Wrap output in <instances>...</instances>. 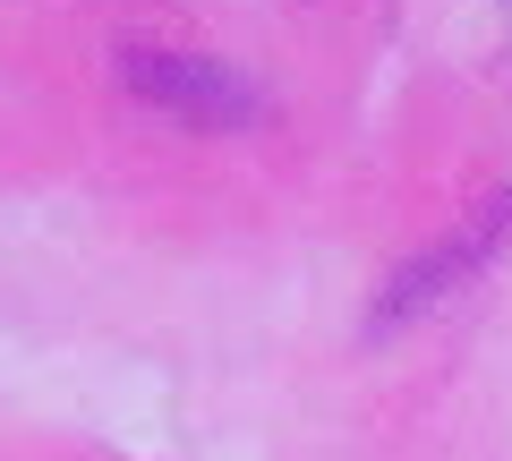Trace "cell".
<instances>
[{
    "mask_svg": "<svg viewBox=\"0 0 512 461\" xmlns=\"http://www.w3.org/2000/svg\"><path fill=\"white\" fill-rule=\"evenodd\" d=\"M120 77H128V94H146L154 111H180V120H197V129H248L256 111H265V94H256L239 69L197 60V52L128 43V52H120Z\"/></svg>",
    "mask_w": 512,
    "mask_h": 461,
    "instance_id": "6da1fadb",
    "label": "cell"
}]
</instances>
